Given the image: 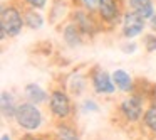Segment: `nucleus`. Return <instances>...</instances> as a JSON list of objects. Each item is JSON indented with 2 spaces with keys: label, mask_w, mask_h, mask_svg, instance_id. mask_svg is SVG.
<instances>
[{
  "label": "nucleus",
  "mask_w": 156,
  "mask_h": 140,
  "mask_svg": "<svg viewBox=\"0 0 156 140\" xmlns=\"http://www.w3.org/2000/svg\"><path fill=\"white\" fill-rule=\"evenodd\" d=\"M112 81H114L116 88L124 93H129L133 89V79L129 76V73H126L124 69H116L112 73Z\"/></svg>",
  "instance_id": "obj_12"
},
{
  "label": "nucleus",
  "mask_w": 156,
  "mask_h": 140,
  "mask_svg": "<svg viewBox=\"0 0 156 140\" xmlns=\"http://www.w3.org/2000/svg\"><path fill=\"white\" fill-rule=\"evenodd\" d=\"M81 5L82 9H86L87 12H98V7H99V0H81Z\"/></svg>",
  "instance_id": "obj_18"
},
{
  "label": "nucleus",
  "mask_w": 156,
  "mask_h": 140,
  "mask_svg": "<svg viewBox=\"0 0 156 140\" xmlns=\"http://www.w3.org/2000/svg\"><path fill=\"white\" fill-rule=\"evenodd\" d=\"M82 110H84V112H99V106L96 105L94 100H86V101L82 103Z\"/></svg>",
  "instance_id": "obj_20"
},
{
  "label": "nucleus",
  "mask_w": 156,
  "mask_h": 140,
  "mask_svg": "<svg viewBox=\"0 0 156 140\" xmlns=\"http://www.w3.org/2000/svg\"><path fill=\"white\" fill-rule=\"evenodd\" d=\"M143 122H144L146 128L149 130V132L156 133V105L153 103L151 106H148V110L144 112V115H143Z\"/></svg>",
  "instance_id": "obj_16"
},
{
  "label": "nucleus",
  "mask_w": 156,
  "mask_h": 140,
  "mask_svg": "<svg viewBox=\"0 0 156 140\" xmlns=\"http://www.w3.org/2000/svg\"><path fill=\"white\" fill-rule=\"evenodd\" d=\"M55 140H81L77 130L67 123H59L55 128Z\"/></svg>",
  "instance_id": "obj_15"
},
{
  "label": "nucleus",
  "mask_w": 156,
  "mask_h": 140,
  "mask_svg": "<svg viewBox=\"0 0 156 140\" xmlns=\"http://www.w3.org/2000/svg\"><path fill=\"white\" fill-rule=\"evenodd\" d=\"M62 39H64V42L69 47H77V46H81L82 41H84V34H82V31L74 24V22H69V24L64 25V29H62Z\"/></svg>",
  "instance_id": "obj_9"
},
{
  "label": "nucleus",
  "mask_w": 156,
  "mask_h": 140,
  "mask_svg": "<svg viewBox=\"0 0 156 140\" xmlns=\"http://www.w3.org/2000/svg\"><path fill=\"white\" fill-rule=\"evenodd\" d=\"M146 19H143L141 15H138L136 12L133 10H128L124 12L122 15V21H121V25H122V37L126 39H134L138 36H141L144 32V27H146Z\"/></svg>",
  "instance_id": "obj_4"
},
{
  "label": "nucleus",
  "mask_w": 156,
  "mask_h": 140,
  "mask_svg": "<svg viewBox=\"0 0 156 140\" xmlns=\"http://www.w3.org/2000/svg\"><path fill=\"white\" fill-rule=\"evenodd\" d=\"M119 112L124 116L126 122H138L143 116V100L136 95L122 100L121 105H119Z\"/></svg>",
  "instance_id": "obj_7"
},
{
  "label": "nucleus",
  "mask_w": 156,
  "mask_h": 140,
  "mask_svg": "<svg viewBox=\"0 0 156 140\" xmlns=\"http://www.w3.org/2000/svg\"><path fill=\"white\" fill-rule=\"evenodd\" d=\"M0 105H2V115H4V118H14L19 105H15V100H14L12 93H9V91L2 93V96H0Z\"/></svg>",
  "instance_id": "obj_13"
},
{
  "label": "nucleus",
  "mask_w": 156,
  "mask_h": 140,
  "mask_svg": "<svg viewBox=\"0 0 156 140\" xmlns=\"http://www.w3.org/2000/svg\"><path fill=\"white\" fill-rule=\"evenodd\" d=\"M143 42H144V47L148 52L156 51V34H146L144 37H143Z\"/></svg>",
  "instance_id": "obj_17"
},
{
  "label": "nucleus",
  "mask_w": 156,
  "mask_h": 140,
  "mask_svg": "<svg viewBox=\"0 0 156 140\" xmlns=\"http://www.w3.org/2000/svg\"><path fill=\"white\" fill-rule=\"evenodd\" d=\"M98 14L102 24H118L121 21V9H119L118 0H99Z\"/></svg>",
  "instance_id": "obj_6"
},
{
  "label": "nucleus",
  "mask_w": 156,
  "mask_h": 140,
  "mask_svg": "<svg viewBox=\"0 0 156 140\" xmlns=\"http://www.w3.org/2000/svg\"><path fill=\"white\" fill-rule=\"evenodd\" d=\"M24 2L30 9H35V10H42V9H45V5H47V0H24Z\"/></svg>",
  "instance_id": "obj_19"
},
{
  "label": "nucleus",
  "mask_w": 156,
  "mask_h": 140,
  "mask_svg": "<svg viewBox=\"0 0 156 140\" xmlns=\"http://www.w3.org/2000/svg\"><path fill=\"white\" fill-rule=\"evenodd\" d=\"M72 22L81 29L84 36H96L99 31L98 21H94L92 12H87L86 9H77L72 12Z\"/></svg>",
  "instance_id": "obj_5"
},
{
  "label": "nucleus",
  "mask_w": 156,
  "mask_h": 140,
  "mask_svg": "<svg viewBox=\"0 0 156 140\" xmlns=\"http://www.w3.org/2000/svg\"><path fill=\"white\" fill-rule=\"evenodd\" d=\"M25 27L24 14L15 5H2L0 9V37L5 41L7 37H15Z\"/></svg>",
  "instance_id": "obj_1"
},
{
  "label": "nucleus",
  "mask_w": 156,
  "mask_h": 140,
  "mask_svg": "<svg viewBox=\"0 0 156 140\" xmlns=\"http://www.w3.org/2000/svg\"><path fill=\"white\" fill-rule=\"evenodd\" d=\"M25 96H27L29 101L35 103V105H41V103H44L45 100L49 98L45 89L42 88V86L35 85V83H30V85L25 86Z\"/></svg>",
  "instance_id": "obj_11"
},
{
  "label": "nucleus",
  "mask_w": 156,
  "mask_h": 140,
  "mask_svg": "<svg viewBox=\"0 0 156 140\" xmlns=\"http://www.w3.org/2000/svg\"><path fill=\"white\" fill-rule=\"evenodd\" d=\"M24 140H45V138H42V137H25Z\"/></svg>",
  "instance_id": "obj_22"
},
{
  "label": "nucleus",
  "mask_w": 156,
  "mask_h": 140,
  "mask_svg": "<svg viewBox=\"0 0 156 140\" xmlns=\"http://www.w3.org/2000/svg\"><path fill=\"white\" fill-rule=\"evenodd\" d=\"M0 140H10V137H9V135H2V138H0Z\"/></svg>",
  "instance_id": "obj_23"
},
{
  "label": "nucleus",
  "mask_w": 156,
  "mask_h": 140,
  "mask_svg": "<svg viewBox=\"0 0 156 140\" xmlns=\"http://www.w3.org/2000/svg\"><path fill=\"white\" fill-rule=\"evenodd\" d=\"M14 118L17 122V125L25 132H35V130L41 128L42 122H44L42 112L39 110V106L35 103H20L17 106Z\"/></svg>",
  "instance_id": "obj_2"
},
{
  "label": "nucleus",
  "mask_w": 156,
  "mask_h": 140,
  "mask_svg": "<svg viewBox=\"0 0 156 140\" xmlns=\"http://www.w3.org/2000/svg\"><path fill=\"white\" fill-rule=\"evenodd\" d=\"M24 21H25V27H29L30 31H39L44 25L42 14H39L35 9H30V7L24 12Z\"/></svg>",
  "instance_id": "obj_14"
},
{
  "label": "nucleus",
  "mask_w": 156,
  "mask_h": 140,
  "mask_svg": "<svg viewBox=\"0 0 156 140\" xmlns=\"http://www.w3.org/2000/svg\"><path fill=\"white\" fill-rule=\"evenodd\" d=\"M128 4H129V10L136 12V14L141 15L146 21L154 14V4H153V0H128Z\"/></svg>",
  "instance_id": "obj_10"
},
{
  "label": "nucleus",
  "mask_w": 156,
  "mask_h": 140,
  "mask_svg": "<svg viewBox=\"0 0 156 140\" xmlns=\"http://www.w3.org/2000/svg\"><path fill=\"white\" fill-rule=\"evenodd\" d=\"M92 79V88L96 89V93L99 95H111L114 93L116 85L112 81V76H109V73L102 71V69H96L91 76Z\"/></svg>",
  "instance_id": "obj_8"
},
{
  "label": "nucleus",
  "mask_w": 156,
  "mask_h": 140,
  "mask_svg": "<svg viewBox=\"0 0 156 140\" xmlns=\"http://www.w3.org/2000/svg\"><path fill=\"white\" fill-rule=\"evenodd\" d=\"M148 21H149V27H151V29H153V32L156 34V12H154V14H153L149 19H148Z\"/></svg>",
  "instance_id": "obj_21"
},
{
  "label": "nucleus",
  "mask_w": 156,
  "mask_h": 140,
  "mask_svg": "<svg viewBox=\"0 0 156 140\" xmlns=\"http://www.w3.org/2000/svg\"><path fill=\"white\" fill-rule=\"evenodd\" d=\"M49 108L55 118L66 120L72 112V105L67 93H64L62 89H54L49 96Z\"/></svg>",
  "instance_id": "obj_3"
}]
</instances>
